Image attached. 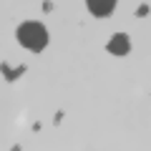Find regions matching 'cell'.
<instances>
[{
    "label": "cell",
    "mask_w": 151,
    "mask_h": 151,
    "mask_svg": "<svg viewBox=\"0 0 151 151\" xmlns=\"http://www.w3.org/2000/svg\"><path fill=\"white\" fill-rule=\"evenodd\" d=\"M15 35H18V43H20L23 48L33 50V53H38V50H43L45 45H48V30H45L40 23H35V20L23 23Z\"/></svg>",
    "instance_id": "1"
},
{
    "label": "cell",
    "mask_w": 151,
    "mask_h": 151,
    "mask_svg": "<svg viewBox=\"0 0 151 151\" xmlns=\"http://www.w3.org/2000/svg\"><path fill=\"white\" fill-rule=\"evenodd\" d=\"M88 10H91V15L96 18H106L113 13V8H116V0H86Z\"/></svg>",
    "instance_id": "3"
},
{
    "label": "cell",
    "mask_w": 151,
    "mask_h": 151,
    "mask_svg": "<svg viewBox=\"0 0 151 151\" xmlns=\"http://www.w3.org/2000/svg\"><path fill=\"white\" fill-rule=\"evenodd\" d=\"M106 50H108L111 55H126V53L131 50V40H129V35H126V33H116V35L108 40Z\"/></svg>",
    "instance_id": "2"
}]
</instances>
